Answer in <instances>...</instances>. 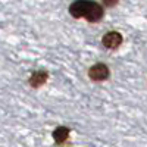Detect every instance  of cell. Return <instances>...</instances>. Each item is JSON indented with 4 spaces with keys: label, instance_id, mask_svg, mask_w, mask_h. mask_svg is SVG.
Returning <instances> with one entry per match:
<instances>
[{
    "label": "cell",
    "instance_id": "6da1fadb",
    "mask_svg": "<svg viewBox=\"0 0 147 147\" xmlns=\"http://www.w3.org/2000/svg\"><path fill=\"white\" fill-rule=\"evenodd\" d=\"M102 16H103V7L99 3L90 2V0H88L87 12H85L84 18H87V21H90V22H97V21L102 19Z\"/></svg>",
    "mask_w": 147,
    "mask_h": 147
},
{
    "label": "cell",
    "instance_id": "7a4b0ae2",
    "mask_svg": "<svg viewBox=\"0 0 147 147\" xmlns=\"http://www.w3.org/2000/svg\"><path fill=\"white\" fill-rule=\"evenodd\" d=\"M88 75L94 81H105L109 77V69L103 63H97V65L91 66V69L88 71Z\"/></svg>",
    "mask_w": 147,
    "mask_h": 147
},
{
    "label": "cell",
    "instance_id": "3957f363",
    "mask_svg": "<svg viewBox=\"0 0 147 147\" xmlns=\"http://www.w3.org/2000/svg\"><path fill=\"white\" fill-rule=\"evenodd\" d=\"M87 6H88V0H77V2L71 5L69 12L74 18H84L85 12H87Z\"/></svg>",
    "mask_w": 147,
    "mask_h": 147
},
{
    "label": "cell",
    "instance_id": "277c9868",
    "mask_svg": "<svg viewBox=\"0 0 147 147\" xmlns=\"http://www.w3.org/2000/svg\"><path fill=\"white\" fill-rule=\"evenodd\" d=\"M122 43V35L116 31H110L103 37V46L107 49H116Z\"/></svg>",
    "mask_w": 147,
    "mask_h": 147
},
{
    "label": "cell",
    "instance_id": "5b68a950",
    "mask_svg": "<svg viewBox=\"0 0 147 147\" xmlns=\"http://www.w3.org/2000/svg\"><path fill=\"white\" fill-rule=\"evenodd\" d=\"M47 80V72H43V71H37L34 72L31 78H30V84L32 85V87H40V85H43Z\"/></svg>",
    "mask_w": 147,
    "mask_h": 147
},
{
    "label": "cell",
    "instance_id": "8992f818",
    "mask_svg": "<svg viewBox=\"0 0 147 147\" xmlns=\"http://www.w3.org/2000/svg\"><path fill=\"white\" fill-rule=\"evenodd\" d=\"M69 137V129L66 127H57L53 132V138L57 144H62L63 141H66Z\"/></svg>",
    "mask_w": 147,
    "mask_h": 147
},
{
    "label": "cell",
    "instance_id": "52a82bcc",
    "mask_svg": "<svg viewBox=\"0 0 147 147\" xmlns=\"http://www.w3.org/2000/svg\"><path fill=\"white\" fill-rule=\"evenodd\" d=\"M103 3H105L106 6H115V5L118 3V0H103Z\"/></svg>",
    "mask_w": 147,
    "mask_h": 147
}]
</instances>
